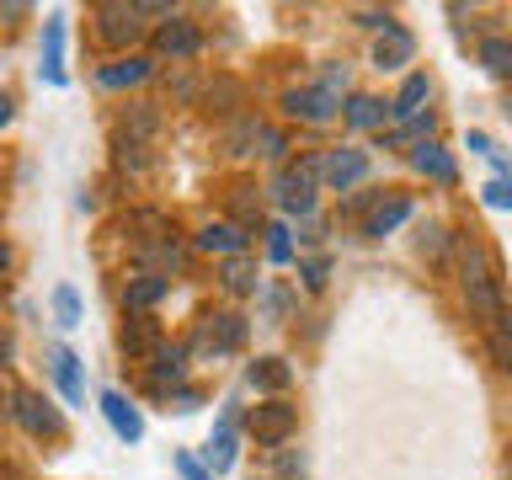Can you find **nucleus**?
Masks as SVG:
<instances>
[{
  "label": "nucleus",
  "mask_w": 512,
  "mask_h": 480,
  "mask_svg": "<svg viewBox=\"0 0 512 480\" xmlns=\"http://www.w3.org/2000/svg\"><path fill=\"white\" fill-rule=\"evenodd\" d=\"M267 235H272V240H267V256H272V262H288V256H294V240H288V230H283V224H272Z\"/></svg>",
  "instance_id": "29"
},
{
  "label": "nucleus",
  "mask_w": 512,
  "mask_h": 480,
  "mask_svg": "<svg viewBox=\"0 0 512 480\" xmlns=\"http://www.w3.org/2000/svg\"><path fill=\"white\" fill-rule=\"evenodd\" d=\"M294 427H299V411L283 406V400H267V406L251 411V432H256V443H262V448H278Z\"/></svg>",
  "instance_id": "3"
},
{
  "label": "nucleus",
  "mask_w": 512,
  "mask_h": 480,
  "mask_svg": "<svg viewBox=\"0 0 512 480\" xmlns=\"http://www.w3.org/2000/svg\"><path fill=\"white\" fill-rule=\"evenodd\" d=\"M320 176H326V160H320V155H304L299 166H288V171L278 176V203L288 208V214H310Z\"/></svg>",
  "instance_id": "1"
},
{
  "label": "nucleus",
  "mask_w": 512,
  "mask_h": 480,
  "mask_svg": "<svg viewBox=\"0 0 512 480\" xmlns=\"http://www.w3.org/2000/svg\"><path fill=\"white\" fill-rule=\"evenodd\" d=\"M102 411H107V422H112V432H118L123 443H139L144 438V416L128 406L123 390H102Z\"/></svg>",
  "instance_id": "4"
},
{
  "label": "nucleus",
  "mask_w": 512,
  "mask_h": 480,
  "mask_svg": "<svg viewBox=\"0 0 512 480\" xmlns=\"http://www.w3.org/2000/svg\"><path fill=\"white\" fill-rule=\"evenodd\" d=\"M203 464H208L214 475L235 464V406H224L219 427H214V438H208V454H203Z\"/></svg>",
  "instance_id": "8"
},
{
  "label": "nucleus",
  "mask_w": 512,
  "mask_h": 480,
  "mask_svg": "<svg viewBox=\"0 0 512 480\" xmlns=\"http://www.w3.org/2000/svg\"><path fill=\"white\" fill-rule=\"evenodd\" d=\"M96 22H102L107 43H134L139 38V6H96Z\"/></svg>",
  "instance_id": "9"
},
{
  "label": "nucleus",
  "mask_w": 512,
  "mask_h": 480,
  "mask_svg": "<svg viewBox=\"0 0 512 480\" xmlns=\"http://www.w3.org/2000/svg\"><path fill=\"white\" fill-rule=\"evenodd\" d=\"M182 374H187V352L182 347H160L155 368H150V384H155V390H166V384H182Z\"/></svg>",
  "instance_id": "18"
},
{
  "label": "nucleus",
  "mask_w": 512,
  "mask_h": 480,
  "mask_svg": "<svg viewBox=\"0 0 512 480\" xmlns=\"http://www.w3.org/2000/svg\"><path fill=\"white\" fill-rule=\"evenodd\" d=\"M224 288H230V294H251L256 288V267L246 256H230V262H224Z\"/></svg>",
  "instance_id": "25"
},
{
  "label": "nucleus",
  "mask_w": 512,
  "mask_h": 480,
  "mask_svg": "<svg viewBox=\"0 0 512 480\" xmlns=\"http://www.w3.org/2000/svg\"><path fill=\"white\" fill-rule=\"evenodd\" d=\"M347 123L352 128H379V123H390V107H384L379 96H352V102H347Z\"/></svg>",
  "instance_id": "21"
},
{
  "label": "nucleus",
  "mask_w": 512,
  "mask_h": 480,
  "mask_svg": "<svg viewBox=\"0 0 512 480\" xmlns=\"http://www.w3.org/2000/svg\"><path fill=\"white\" fill-rule=\"evenodd\" d=\"M246 379L256 384V390H288V379H294V368H288L283 358H256L246 368Z\"/></svg>",
  "instance_id": "19"
},
{
  "label": "nucleus",
  "mask_w": 512,
  "mask_h": 480,
  "mask_svg": "<svg viewBox=\"0 0 512 480\" xmlns=\"http://www.w3.org/2000/svg\"><path fill=\"white\" fill-rule=\"evenodd\" d=\"M176 470H182V480H214V475H208V464H198L192 454H176Z\"/></svg>",
  "instance_id": "31"
},
{
  "label": "nucleus",
  "mask_w": 512,
  "mask_h": 480,
  "mask_svg": "<svg viewBox=\"0 0 512 480\" xmlns=\"http://www.w3.org/2000/svg\"><path fill=\"white\" fill-rule=\"evenodd\" d=\"M326 272H331V262H326V256H310V262H304V283H310V288H320V283H326Z\"/></svg>",
  "instance_id": "32"
},
{
  "label": "nucleus",
  "mask_w": 512,
  "mask_h": 480,
  "mask_svg": "<svg viewBox=\"0 0 512 480\" xmlns=\"http://www.w3.org/2000/svg\"><path fill=\"white\" fill-rule=\"evenodd\" d=\"M427 91H432V80L427 75H406V86H400V96L390 102V118H400V123H411L416 112H422V102H427Z\"/></svg>",
  "instance_id": "16"
},
{
  "label": "nucleus",
  "mask_w": 512,
  "mask_h": 480,
  "mask_svg": "<svg viewBox=\"0 0 512 480\" xmlns=\"http://www.w3.org/2000/svg\"><path fill=\"white\" fill-rule=\"evenodd\" d=\"M6 123H11V96L0 91V128H6Z\"/></svg>",
  "instance_id": "41"
},
{
  "label": "nucleus",
  "mask_w": 512,
  "mask_h": 480,
  "mask_svg": "<svg viewBox=\"0 0 512 480\" xmlns=\"http://www.w3.org/2000/svg\"><path fill=\"white\" fill-rule=\"evenodd\" d=\"M336 91H326V86H304V91H288L283 96V112L288 118H299V123H331L336 118Z\"/></svg>",
  "instance_id": "2"
},
{
  "label": "nucleus",
  "mask_w": 512,
  "mask_h": 480,
  "mask_svg": "<svg viewBox=\"0 0 512 480\" xmlns=\"http://www.w3.org/2000/svg\"><path fill=\"white\" fill-rule=\"evenodd\" d=\"M411 54H416V38L406 27H384V38L374 43V70H400V64H411Z\"/></svg>",
  "instance_id": "6"
},
{
  "label": "nucleus",
  "mask_w": 512,
  "mask_h": 480,
  "mask_svg": "<svg viewBox=\"0 0 512 480\" xmlns=\"http://www.w3.org/2000/svg\"><path fill=\"white\" fill-rule=\"evenodd\" d=\"M491 358L502 368H512V331L507 326H491Z\"/></svg>",
  "instance_id": "30"
},
{
  "label": "nucleus",
  "mask_w": 512,
  "mask_h": 480,
  "mask_svg": "<svg viewBox=\"0 0 512 480\" xmlns=\"http://www.w3.org/2000/svg\"><path fill=\"white\" fill-rule=\"evenodd\" d=\"M171 406H176V411H198L203 400H198V390H176V400H171Z\"/></svg>",
  "instance_id": "35"
},
{
  "label": "nucleus",
  "mask_w": 512,
  "mask_h": 480,
  "mask_svg": "<svg viewBox=\"0 0 512 480\" xmlns=\"http://www.w3.org/2000/svg\"><path fill=\"white\" fill-rule=\"evenodd\" d=\"M256 139H262V150H267L272 160H283V150H288V144H283V134H272V128H262Z\"/></svg>",
  "instance_id": "33"
},
{
  "label": "nucleus",
  "mask_w": 512,
  "mask_h": 480,
  "mask_svg": "<svg viewBox=\"0 0 512 480\" xmlns=\"http://www.w3.org/2000/svg\"><path fill=\"white\" fill-rule=\"evenodd\" d=\"M422 251L438 256V251H443V230H427V235H422Z\"/></svg>",
  "instance_id": "39"
},
{
  "label": "nucleus",
  "mask_w": 512,
  "mask_h": 480,
  "mask_svg": "<svg viewBox=\"0 0 512 480\" xmlns=\"http://www.w3.org/2000/svg\"><path fill=\"white\" fill-rule=\"evenodd\" d=\"M358 22H363V27H395L390 11H358Z\"/></svg>",
  "instance_id": "36"
},
{
  "label": "nucleus",
  "mask_w": 512,
  "mask_h": 480,
  "mask_svg": "<svg viewBox=\"0 0 512 480\" xmlns=\"http://www.w3.org/2000/svg\"><path fill=\"white\" fill-rule=\"evenodd\" d=\"M283 304H288V299H283V288H267V315H272V320L283 315Z\"/></svg>",
  "instance_id": "38"
},
{
  "label": "nucleus",
  "mask_w": 512,
  "mask_h": 480,
  "mask_svg": "<svg viewBox=\"0 0 512 480\" xmlns=\"http://www.w3.org/2000/svg\"><path fill=\"white\" fill-rule=\"evenodd\" d=\"M480 64L491 75H512V38H486L480 43Z\"/></svg>",
  "instance_id": "24"
},
{
  "label": "nucleus",
  "mask_w": 512,
  "mask_h": 480,
  "mask_svg": "<svg viewBox=\"0 0 512 480\" xmlns=\"http://www.w3.org/2000/svg\"><path fill=\"white\" fill-rule=\"evenodd\" d=\"M118 342H123V352H128V358H150V352H160V326H155L150 315H134V320L123 326V336H118Z\"/></svg>",
  "instance_id": "13"
},
{
  "label": "nucleus",
  "mask_w": 512,
  "mask_h": 480,
  "mask_svg": "<svg viewBox=\"0 0 512 480\" xmlns=\"http://www.w3.org/2000/svg\"><path fill=\"white\" fill-rule=\"evenodd\" d=\"M6 267H11V246L0 240V272H6Z\"/></svg>",
  "instance_id": "42"
},
{
  "label": "nucleus",
  "mask_w": 512,
  "mask_h": 480,
  "mask_svg": "<svg viewBox=\"0 0 512 480\" xmlns=\"http://www.w3.org/2000/svg\"><path fill=\"white\" fill-rule=\"evenodd\" d=\"M198 246L203 251H240L246 246V230H240V224H203Z\"/></svg>",
  "instance_id": "23"
},
{
  "label": "nucleus",
  "mask_w": 512,
  "mask_h": 480,
  "mask_svg": "<svg viewBox=\"0 0 512 480\" xmlns=\"http://www.w3.org/2000/svg\"><path fill=\"white\" fill-rule=\"evenodd\" d=\"M320 86H326V91L347 86V64H326V75H320Z\"/></svg>",
  "instance_id": "34"
},
{
  "label": "nucleus",
  "mask_w": 512,
  "mask_h": 480,
  "mask_svg": "<svg viewBox=\"0 0 512 480\" xmlns=\"http://www.w3.org/2000/svg\"><path fill=\"white\" fill-rule=\"evenodd\" d=\"M166 288H171V278H160V272H139V278L123 288V304H128V310H150L155 299H166Z\"/></svg>",
  "instance_id": "15"
},
{
  "label": "nucleus",
  "mask_w": 512,
  "mask_h": 480,
  "mask_svg": "<svg viewBox=\"0 0 512 480\" xmlns=\"http://www.w3.org/2000/svg\"><path fill=\"white\" fill-rule=\"evenodd\" d=\"M155 134V107H134V118H123V139H150Z\"/></svg>",
  "instance_id": "27"
},
{
  "label": "nucleus",
  "mask_w": 512,
  "mask_h": 480,
  "mask_svg": "<svg viewBox=\"0 0 512 480\" xmlns=\"http://www.w3.org/2000/svg\"><path fill=\"white\" fill-rule=\"evenodd\" d=\"M54 310H59V326H80V299H75L70 283L54 288Z\"/></svg>",
  "instance_id": "26"
},
{
  "label": "nucleus",
  "mask_w": 512,
  "mask_h": 480,
  "mask_svg": "<svg viewBox=\"0 0 512 480\" xmlns=\"http://www.w3.org/2000/svg\"><path fill=\"white\" fill-rule=\"evenodd\" d=\"M470 150L491 160V155H496V144H491V139H486V134H480V128H475V134H470Z\"/></svg>",
  "instance_id": "37"
},
{
  "label": "nucleus",
  "mask_w": 512,
  "mask_h": 480,
  "mask_svg": "<svg viewBox=\"0 0 512 480\" xmlns=\"http://www.w3.org/2000/svg\"><path fill=\"white\" fill-rule=\"evenodd\" d=\"M480 198H486V208H512V182H502V176H491V182L480 187Z\"/></svg>",
  "instance_id": "28"
},
{
  "label": "nucleus",
  "mask_w": 512,
  "mask_h": 480,
  "mask_svg": "<svg viewBox=\"0 0 512 480\" xmlns=\"http://www.w3.org/2000/svg\"><path fill=\"white\" fill-rule=\"evenodd\" d=\"M240 336H246V320H240V315H208L203 347H208V352H235Z\"/></svg>",
  "instance_id": "14"
},
{
  "label": "nucleus",
  "mask_w": 512,
  "mask_h": 480,
  "mask_svg": "<svg viewBox=\"0 0 512 480\" xmlns=\"http://www.w3.org/2000/svg\"><path fill=\"white\" fill-rule=\"evenodd\" d=\"M27 6H22V0H0V16H6V22H11V16H22Z\"/></svg>",
  "instance_id": "40"
},
{
  "label": "nucleus",
  "mask_w": 512,
  "mask_h": 480,
  "mask_svg": "<svg viewBox=\"0 0 512 480\" xmlns=\"http://www.w3.org/2000/svg\"><path fill=\"white\" fill-rule=\"evenodd\" d=\"M48 358H54V379H59L64 400H70V406H86V384H80V358H75L70 347H54Z\"/></svg>",
  "instance_id": "12"
},
{
  "label": "nucleus",
  "mask_w": 512,
  "mask_h": 480,
  "mask_svg": "<svg viewBox=\"0 0 512 480\" xmlns=\"http://www.w3.org/2000/svg\"><path fill=\"white\" fill-rule=\"evenodd\" d=\"M43 80L48 86H64V22L48 16V43H43Z\"/></svg>",
  "instance_id": "17"
},
{
  "label": "nucleus",
  "mask_w": 512,
  "mask_h": 480,
  "mask_svg": "<svg viewBox=\"0 0 512 480\" xmlns=\"http://www.w3.org/2000/svg\"><path fill=\"white\" fill-rule=\"evenodd\" d=\"M155 48H160V54H171V59H192V54H198V27L182 22V16H171V22L160 27Z\"/></svg>",
  "instance_id": "11"
},
{
  "label": "nucleus",
  "mask_w": 512,
  "mask_h": 480,
  "mask_svg": "<svg viewBox=\"0 0 512 480\" xmlns=\"http://www.w3.org/2000/svg\"><path fill=\"white\" fill-rule=\"evenodd\" d=\"M139 80H150V59H139V54L102 70V86H112V91H118V86H139Z\"/></svg>",
  "instance_id": "20"
},
{
  "label": "nucleus",
  "mask_w": 512,
  "mask_h": 480,
  "mask_svg": "<svg viewBox=\"0 0 512 480\" xmlns=\"http://www.w3.org/2000/svg\"><path fill=\"white\" fill-rule=\"evenodd\" d=\"M406 219H411V203H406V198H390V203H379V208H374V219H368L363 230L379 240V235H390L395 224H406Z\"/></svg>",
  "instance_id": "22"
},
{
  "label": "nucleus",
  "mask_w": 512,
  "mask_h": 480,
  "mask_svg": "<svg viewBox=\"0 0 512 480\" xmlns=\"http://www.w3.org/2000/svg\"><path fill=\"white\" fill-rule=\"evenodd\" d=\"M16 422H22L27 432H38V438H59V411L48 406L43 395H16Z\"/></svg>",
  "instance_id": "5"
},
{
  "label": "nucleus",
  "mask_w": 512,
  "mask_h": 480,
  "mask_svg": "<svg viewBox=\"0 0 512 480\" xmlns=\"http://www.w3.org/2000/svg\"><path fill=\"white\" fill-rule=\"evenodd\" d=\"M411 166L422 171V176H432V182H443V187L459 182V171H454V160H448V150H443V144H432V139L411 144Z\"/></svg>",
  "instance_id": "7"
},
{
  "label": "nucleus",
  "mask_w": 512,
  "mask_h": 480,
  "mask_svg": "<svg viewBox=\"0 0 512 480\" xmlns=\"http://www.w3.org/2000/svg\"><path fill=\"white\" fill-rule=\"evenodd\" d=\"M363 171H368V155L363 150H331L326 155V182L336 192H347L352 182H363Z\"/></svg>",
  "instance_id": "10"
}]
</instances>
